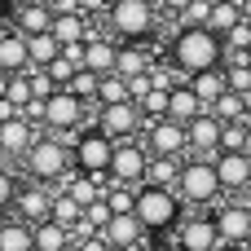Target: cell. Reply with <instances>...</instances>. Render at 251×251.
Segmentation results:
<instances>
[{
	"mask_svg": "<svg viewBox=\"0 0 251 251\" xmlns=\"http://www.w3.org/2000/svg\"><path fill=\"white\" fill-rule=\"evenodd\" d=\"M168 62L190 79L199 71L225 66V40L212 26H176V35L168 40Z\"/></svg>",
	"mask_w": 251,
	"mask_h": 251,
	"instance_id": "obj_1",
	"label": "cell"
},
{
	"mask_svg": "<svg viewBox=\"0 0 251 251\" xmlns=\"http://www.w3.org/2000/svg\"><path fill=\"white\" fill-rule=\"evenodd\" d=\"M18 172H22L26 181H35V185L57 190V185L75 172V150H71L66 141H57L53 132H40V141L26 150V159L18 163Z\"/></svg>",
	"mask_w": 251,
	"mask_h": 251,
	"instance_id": "obj_2",
	"label": "cell"
},
{
	"mask_svg": "<svg viewBox=\"0 0 251 251\" xmlns=\"http://www.w3.org/2000/svg\"><path fill=\"white\" fill-rule=\"evenodd\" d=\"M106 31L119 40V44H146L150 35H159L163 26V13L154 0H110L106 9Z\"/></svg>",
	"mask_w": 251,
	"mask_h": 251,
	"instance_id": "obj_3",
	"label": "cell"
},
{
	"mask_svg": "<svg viewBox=\"0 0 251 251\" xmlns=\"http://www.w3.org/2000/svg\"><path fill=\"white\" fill-rule=\"evenodd\" d=\"M132 216L146 225L150 238H172L176 225L185 221V199H181L176 190H163V185H141Z\"/></svg>",
	"mask_w": 251,
	"mask_h": 251,
	"instance_id": "obj_4",
	"label": "cell"
},
{
	"mask_svg": "<svg viewBox=\"0 0 251 251\" xmlns=\"http://www.w3.org/2000/svg\"><path fill=\"white\" fill-rule=\"evenodd\" d=\"M176 194L185 199L190 212H207L225 199L221 190V172H216V159H203V154H190L181 163V181H176Z\"/></svg>",
	"mask_w": 251,
	"mask_h": 251,
	"instance_id": "obj_5",
	"label": "cell"
},
{
	"mask_svg": "<svg viewBox=\"0 0 251 251\" xmlns=\"http://www.w3.org/2000/svg\"><path fill=\"white\" fill-rule=\"evenodd\" d=\"M93 128H101L110 141H137L146 132V115L137 101H115V106H97Z\"/></svg>",
	"mask_w": 251,
	"mask_h": 251,
	"instance_id": "obj_6",
	"label": "cell"
},
{
	"mask_svg": "<svg viewBox=\"0 0 251 251\" xmlns=\"http://www.w3.org/2000/svg\"><path fill=\"white\" fill-rule=\"evenodd\" d=\"M115 146L101 128H84L79 141H75V168L84 176H110V163H115Z\"/></svg>",
	"mask_w": 251,
	"mask_h": 251,
	"instance_id": "obj_7",
	"label": "cell"
},
{
	"mask_svg": "<svg viewBox=\"0 0 251 251\" xmlns=\"http://www.w3.org/2000/svg\"><path fill=\"white\" fill-rule=\"evenodd\" d=\"M141 141H146V150H150L154 159H190V128L176 124V119H154V124H146Z\"/></svg>",
	"mask_w": 251,
	"mask_h": 251,
	"instance_id": "obj_8",
	"label": "cell"
},
{
	"mask_svg": "<svg viewBox=\"0 0 251 251\" xmlns=\"http://www.w3.org/2000/svg\"><path fill=\"white\" fill-rule=\"evenodd\" d=\"M146 172H150V150H146V141H141V137H137V141H119V146H115V163H110V181L141 190V185H146Z\"/></svg>",
	"mask_w": 251,
	"mask_h": 251,
	"instance_id": "obj_9",
	"label": "cell"
},
{
	"mask_svg": "<svg viewBox=\"0 0 251 251\" xmlns=\"http://www.w3.org/2000/svg\"><path fill=\"white\" fill-rule=\"evenodd\" d=\"M172 238H176L185 251H221V247H225V238H221L212 212H185V221L176 225Z\"/></svg>",
	"mask_w": 251,
	"mask_h": 251,
	"instance_id": "obj_10",
	"label": "cell"
},
{
	"mask_svg": "<svg viewBox=\"0 0 251 251\" xmlns=\"http://www.w3.org/2000/svg\"><path fill=\"white\" fill-rule=\"evenodd\" d=\"M40 124H31L26 115H18V119H4L0 124V159L4 163H22L26 159V150L40 141Z\"/></svg>",
	"mask_w": 251,
	"mask_h": 251,
	"instance_id": "obj_11",
	"label": "cell"
},
{
	"mask_svg": "<svg viewBox=\"0 0 251 251\" xmlns=\"http://www.w3.org/2000/svg\"><path fill=\"white\" fill-rule=\"evenodd\" d=\"M216 216V229L225 243H238V247H251V207L243 199H229V203H216L212 207Z\"/></svg>",
	"mask_w": 251,
	"mask_h": 251,
	"instance_id": "obj_12",
	"label": "cell"
},
{
	"mask_svg": "<svg viewBox=\"0 0 251 251\" xmlns=\"http://www.w3.org/2000/svg\"><path fill=\"white\" fill-rule=\"evenodd\" d=\"M216 172H221V190L229 199H243L251 190V154H243V150H221Z\"/></svg>",
	"mask_w": 251,
	"mask_h": 251,
	"instance_id": "obj_13",
	"label": "cell"
},
{
	"mask_svg": "<svg viewBox=\"0 0 251 251\" xmlns=\"http://www.w3.org/2000/svg\"><path fill=\"white\" fill-rule=\"evenodd\" d=\"M13 216L26 221V225L49 221V216H53V190H49V185H35V181H22L18 203H13Z\"/></svg>",
	"mask_w": 251,
	"mask_h": 251,
	"instance_id": "obj_14",
	"label": "cell"
},
{
	"mask_svg": "<svg viewBox=\"0 0 251 251\" xmlns=\"http://www.w3.org/2000/svg\"><path fill=\"white\" fill-rule=\"evenodd\" d=\"M221 132H225V124L207 110V115H199L194 124H190V154H203V159H216L221 154Z\"/></svg>",
	"mask_w": 251,
	"mask_h": 251,
	"instance_id": "obj_15",
	"label": "cell"
},
{
	"mask_svg": "<svg viewBox=\"0 0 251 251\" xmlns=\"http://www.w3.org/2000/svg\"><path fill=\"white\" fill-rule=\"evenodd\" d=\"M101 238H106L115 251H137L146 238H150V234H146V225H141V221L128 212V216H115V221L106 225V234H101Z\"/></svg>",
	"mask_w": 251,
	"mask_h": 251,
	"instance_id": "obj_16",
	"label": "cell"
},
{
	"mask_svg": "<svg viewBox=\"0 0 251 251\" xmlns=\"http://www.w3.org/2000/svg\"><path fill=\"white\" fill-rule=\"evenodd\" d=\"M199 115H207V106H203V97L181 79V84L172 88V97H168V119H176V124H185V128H190Z\"/></svg>",
	"mask_w": 251,
	"mask_h": 251,
	"instance_id": "obj_17",
	"label": "cell"
},
{
	"mask_svg": "<svg viewBox=\"0 0 251 251\" xmlns=\"http://www.w3.org/2000/svg\"><path fill=\"white\" fill-rule=\"evenodd\" d=\"M53 9L49 4H35V0H22L18 4V13H13V31H22V35H44V31H53Z\"/></svg>",
	"mask_w": 251,
	"mask_h": 251,
	"instance_id": "obj_18",
	"label": "cell"
},
{
	"mask_svg": "<svg viewBox=\"0 0 251 251\" xmlns=\"http://www.w3.org/2000/svg\"><path fill=\"white\" fill-rule=\"evenodd\" d=\"M0 71H4V75H22V71H31L26 35H22V31H0Z\"/></svg>",
	"mask_w": 251,
	"mask_h": 251,
	"instance_id": "obj_19",
	"label": "cell"
},
{
	"mask_svg": "<svg viewBox=\"0 0 251 251\" xmlns=\"http://www.w3.org/2000/svg\"><path fill=\"white\" fill-rule=\"evenodd\" d=\"M115 62H119V40H115V35H97V40H88V53H84V71H97V75H115Z\"/></svg>",
	"mask_w": 251,
	"mask_h": 251,
	"instance_id": "obj_20",
	"label": "cell"
},
{
	"mask_svg": "<svg viewBox=\"0 0 251 251\" xmlns=\"http://www.w3.org/2000/svg\"><path fill=\"white\" fill-rule=\"evenodd\" d=\"M185 84H190V88H194V93L203 97V106H207V110H212V106H216V101H221V97L229 93V75H225V66L199 71V75H190Z\"/></svg>",
	"mask_w": 251,
	"mask_h": 251,
	"instance_id": "obj_21",
	"label": "cell"
},
{
	"mask_svg": "<svg viewBox=\"0 0 251 251\" xmlns=\"http://www.w3.org/2000/svg\"><path fill=\"white\" fill-rule=\"evenodd\" d=\"M154 62H159V57H154L146 44H119V62H115V75H124V79H137V75H146Z\"/></svg>",
	"mask_w": 251,
	"mask_h": 251,
	"instance_id": "obj_22",
	"label": "cell"
},
{
	"mask_svg": "<svg viewBox=\"0 0 251 251\" xmlns=\"http://www.w3.org/2000/svg\"><path fill=\"white\" fill-rule=\"evenodd\" d=\"M0 251H35V225L4 216L0 221Z\"/></svg>",
	"mask_w": 251,
	"mask_h": 251,
	"instance_id": "obj_23",
	"label": "cell"
},
{
	"mask_svg": "<svg viewBox=\"0 0 251 251\" xmlns=\"http://www.w3.org/2000/svg\"><path fill=\"white\" fill-rule=\"evenodd\" d=\"M88 26H93L88 13H57V18H53L57 44H88Z\"/></svg>",
	"mask_w": 251,
	"mask_h": 251,
	"instance_id": "obj_24",
	"label": "cell"
},
{
	"mask_svg": "<svg viewBox=\"0 0 251 251\" xmlns=\"http://www.w3.org/2000/svg\"><path fill=\"white\" fill-rule=\"evenodd\" d=\"M26 57H31V71H49V66L62 57L57 35H53V31H44V35H26Z\"/></svg>",
	"mask_w": 251,
	"mask_h": 251,
	"instance_id": "obj_25",
	"label": "cell"
},
{
	"mask_svg": "<svg viewBox=\"0 0 251 251\" xmlns=\"http://www.w3.org/2000/svg\"><path fill=\"white\" fill-rule=\"evenodd\" d=\"M71 247H75V234L66 225H57L53 216L35 225V251H71Z\"/></svg>",
	"mask_w": 251,
	"mask_h": 251,
	"instance_id": "obj_26",
	"label": "cell"
},
{
	"mask_svg": "<svg viewBox=\"0 0 251 251\" xmlns=\"http://www.w3.org/2000/svg\"><path fill=\"white\" fill-rule=\"evenodd\" d=\"M238 22H247V18H243V4H238V0H216V4H212V22H207V26H212L221 40H225V35H229Z\"/></svg>",
	"mask_w": 251,
	"mask_h": 251,
	"instance_id": "obj_27",
	"label": "cell"
},
{
	"mask_svg": "<svg viewBox=\"0 0 251 251\" xmlns=\"http://www.w3.org/2000/svg\"><path fill=\"white\" fill-rule=\"evenodd\" d=\"M181 163H185V159H154V154H150V172H146V185H163V190H176V181H181Z\"/></svg>",
	"mask_w": 251,
	"mask_h": 251,
	"instance_id": "obj_28",
	"label": "cell"
},
{
	"mask_svg": "<svg viewBox=\"0 0 251 251\" xmlns=\"http://www.w3.org/2000/svg\"><path fill=\"white\" fill-rule=\"evenodd\" d=\"M18 190H22V176H18V168L0 163V221H4V216H13V203H18Z\"/></svg>",
	"mask_w": 251,
	"mask_h": 251,
	"instance_id": "obj_29",
	"label": "cell"
},
{
	"mask_svg": "<svg viewBox=\"0 0 251 251\" xmlns=\"http://www.w3.org/2000/svg\"><path fill=\"white\" fill-rule=\"evenodd\" d=\"M212 115L221 119V124H247V101H243V93H225L216 106H212Z\"/></svg>",
	"mask_w": 251,
	"mask_h": 251,
	"instance_id": "obj_30",
	"label": "cell"
},
{
	"mask_svg": "<svg viewBox=\"0 0 251 251\" xmlns=\"http://www.w3.org/2000/svg\"><path fill=\"white\" fill-rule=\"evenodd\" d=\"M115 101H132V88L124 75H101V88H97V106H115Z\"/></svg>",
	"mask_w": 251,
	"mask_h": 251,
	"instance_id": "obj_31",
	"label": "cell"
},
{
	"mask_svg": "<svg viewBox=\"0 0 251 251\" xmlns=\"http://www.w3.org/2000/svg\"><path fill=\"white\" fill-rule=\"evenodd\" d=\"M53 221L57 225H66V229H75L79 221H84V207L71 199V194H62V190H53Z\"/></svg>",
	"mask_w": 251,
	"mask_h": 251,
	"instance_id": "obj_32",
	"label": "cell"
},
{
	"mask_svg": "<svg viewBox=\"0 0 251 251\" xmlns=\"http://www.w3.org/2000/svg\"><path fill=\"white\" fill-rule=\"evenodd\" d=\"M79 101H88V106H97V88H101V75L97 71H75V79L66 84Z\"/></svg>",
	"mask_w": 251,
	"mask_h": 251,
	"instance_id": "obj_33",
	"label": "cell"
},
{
	"mask_svg": "<svg viewBox=\"0 0 251 251\" xmlns=\"http://www.w3.org/2000/svg\"><path fill=\"white\" fill-rule=\"evenodd\" d=\"M168 97H172V88H150L137 106H141V115H146V124H154V119H168Z\"/></svg>",
	"mask_w": 251,
	"mask_h": 251,
	"instance_id": "obj_34",
	"label": "cell"
},
{
	"mask_svg": "<svg viewBox=\"0 0 251 251\" xmlns=\"http://www.w3.org/2000/svg\"><path fill=\"white\" fill-rule=\"evenodd\" d=\"M4 97H9V101H13L18 110H26V106L35 101V88H31V75H26V71H22V75H9V93H4Z\"/></svg>",
	"mask_w": 251,
	"mask_h": 251,
	"instance_id": "obj_35",
	"label": "cell"
},
{
	"mask_svg": "<svg viewBox=\"0 0 251 251\" xmlns=\"http://www.w3.org/2000/svg\"><path fill=\"white\" fill-rule=\"evenodd\" d=\"M106 203H110V212H115V216H128V212L137 207V190H132V185H115V181H110Z\"/></svg>",
	"mask_w": 251,
	"mask_h": 251,
	"instance_id": "obj_36",
	"label": "cell"
},
{
	"mask_svg": "<svg viewBox=\"0 0 251 251\" xmlns=\"http://www.w3.org/2000/svg\"><path fill=\"white\" fill-rule=\"evenodd\" d=\"M212 4H216V0H194V4L176 18V26H207V22H212Z\"/></svg>",
	"mask_w": 251,
	"mask_h": 251,
	"instance_id": "obj_37",
	"label": "cell"
},
{
	"mask_svg": "<svg viewBox=\"0 0 251 251\" xmlns=\"http://www.w3.org/2000/svg\"><path fill=\"white\" fill-rule=\"evenodd\" d=\"M225 53H251V22H238L225 35Z\"/></svg>",
	"mask_w": 251,
	"mask_h": 251,
	"instance_id": "obj_38",
	"label": "cell"
},
{
	"mask_svg": "<svg viewBox=\"0 0 251 251\" xmlns=\"http://www.w3.org/2000/svg\"><path fill=\"white\" fill-rule=\"evenodd\" d=\"M247 128H251V124H225V132H221V150H243V146H247Z\"/></svg>",
	"mask_w": 251,
	"mask_h": 251,
	"instance_id": "obj_39",
	"label": "cell"
},
{
	"mask_svg": "<svg viewBox=\"0 0 251 251\" xmlns=\"http://www.w3.org/2000/svg\"><path fill=\"white\" fill-rule=\"evenodd\" d=\"M75 71H84V66H75L71 57H57V62L49 66V75H53V84H57V88H66V84L75 79Z\"/></svg>",
	"mask_w": 251,
	"mask_h": 251,
	"instance_id": "obj_40",
	"label": "cell"
},
{
	"mask_svg": "<svg viewBox=\"0 0 251 251\" xmlns=\"http://www.w3.org/2000/svg\"><path fill=\"white\" fill-rule=\"evenodd\" d=\"M26 75H31V88H35V97H40V101H49V97L57 93V84H53V75H49V71H26Z\"/></svg>",
	"mask_w": 251,
	"mask_h": 251,
	"instance_id": "obj_41",
	"label": "cell"
},
{
	"mask_svg": "<svg viewBox=\"0 0 251 251\" xmlns=\"http://www.w3.org/2000/svg\"><path fill=\"white\" fill-rule=\"evenodd\" d=\"M154 4H159V13H163V18H172V22H176V18H181L194 0H154Z\"/></svg>",
	"mask_w": 251,
	"mask_h": 251,
	"instance_id": "obj_42",
	"label": "cell"
},
{
	"mask_svg": "<svg viewBox=\"0 0 251 251\" xmlns=\"http://www.w3.org/2000/svg\"><path fill=\"white\" fill-rule=\"evenodd\" d=\"M128 88H132V101H141V97H146V93L154 88V79H150V71H146V75H137V79H128Z\"/></svg>",
	"mask_w": 251,
	"mask_h": 251,
	"instance_id": "obj_43",
	"label": "cell"
},
{
	"mask_svg": "<svg viewBox=\"0 0 251 251\" xmlns=\"http://www.w3.org/2000/svg\"><path fill=\"white\" fill-rule=\"evenodd\" d=\"M18 115H22V110H18L9 97H0V124H4V119H18Z\"/></svg>",
	"mask_w": 251,
	"mask_h": 251,
	"instance_id": "obj_44",
	"label": "cell"
},
{
	"mask_svg": "<svg viewBox=\"0 0 251 251\" xmlns=\"http://www.w3.org/2000/svg\"><path fill=\"white\" fill-rule=\"evenodd\" d=\"M154 251H185V247H181L176 238H168V243H159V247H154Z\"/></svg>",
	"mask_w": 251,
	"mask_h": 251,
	"instance_id": "obj_45",
	"label": "cell"
},
{
	"mask_svg": "<svg viewBox=\"0 0 251 251\" xmlns=\"http://www.w3.org/2000/svg\"><path fill=\"white\" fill-rule=\"evenodd\" d=\"M221 251H251V247H238V243H225Z\"/></svg>",
	"mask_w": 251,
	"mask_h": 251,
	"instance_id": "obj_46",
	"label": "cell"
},
{
	"mask_svg": "<svg viewBox=\"0 0 251 251\" xmlns=\"http://www.w3.org/2000/svg\"><path fill=\"white\" fill-rule=\"evenodd\" d=\"M243 101H247V124H251V88L243 93Z\"/></svg>",
	"mask_w": 251,
	"mask_h": 251,
	"instance_id": "obj_47",
	"label": "cell"
},
{
	"mask_svg": "<svg viewBox=\"0 0 251 251\" xmlns=\"http://www.w3.org/2000/svg\"><path fill=\"white\" fill-rule=\"evenodd\" d=\"M243 18H247V22H251V0H243Z\"/></svg>",
	"mask_w": 251,
	"mask_h": 251,
	"instance_id": "obj_48",
	"label": "cell"
},
{
	"mask_svg": "<svg viewBox=\"0 0 251 251\" xmlns=\"http://www.w3.org/2000/svg\"><path fill=\"white\" fill-rule=\"evenodd\" d=\"M243 154H251V128H247V146H243Z\"/></svg>",
	"mask_w": 251,
	"mask_h": 251,
	"instance_id": "obj_49",
	"label": "cell"
},
{
	"mask_svg": "<svg viewBox=\"0 0 251 251\" xmlns=\"http://www.w3.org/2000/svg\"><path fill=\"white\" fill-rule=\"evenodd\" d=\"M243 203H247V207H251V190H247V194H243Z\"/></svg>",
	"mask_w": 251,
	"mask_h": 251,
	"instance_id": "obj_50",
	"label": "cell"
},
{
	"mask_svg": "<svg viewBox=\"0 0 251 251\" xmlns=\"http://www.w3.org/2000/svg\"><path fill=\"white\" fill-rule=\"evenodd\" d=\"M71 251H79V247H71Z\"/></svg>",
	"mask_w": 251,
	"mask_h": 251,
	"instance_id": "obj_51",
	"label": "cell"
},
{
	"mask_svg": "<svg viewBox=\"0 0 251 251\" xmlns=\"http://www.w3.org/2000/svg\"><path fill=\"white\" fill-rule=\"evenodd\" d=\"M238 4H243V0H238Z\"/></svg>",
	"mask_w": 251,
	"mask_h": 251,
	"instance_id": "obj_52",
	"label": "cell"
},
{
	"mask_svg": "<svg viewBox=\"0 0 251 251\" xmlns=\"http://www.w3.org/2000/svg\"><path fill=\"white\" fill-rule=\"evenodd\" d=\"M0 163H4V159H0Z\"/></svg>",
	"mask_w": 251,
	"mask_h": 251,
	"instance_id": "obj_53",
	"label": "cell"
}]
</instances>
